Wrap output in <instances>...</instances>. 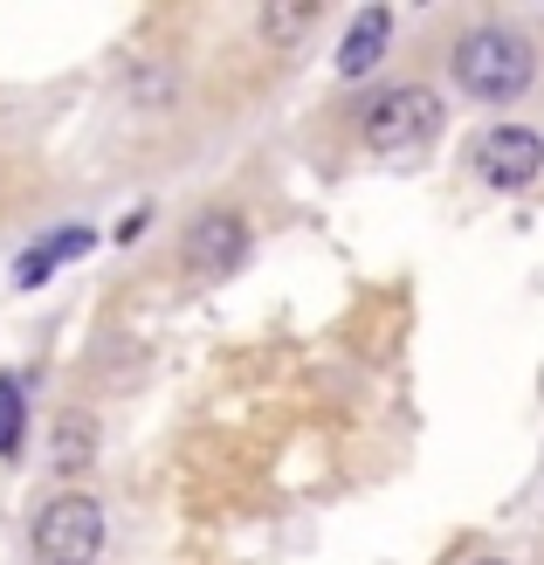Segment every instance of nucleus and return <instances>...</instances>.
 Here are the masks:
<instances>
[{"mask_svg":"<svg viewBox=\"0 0 544 565\" xmlns=\"http://www.w3.org/2000/svg\"><path fill=\"white\" fill-rule=\"evenodd\" d=\"M531 76H537V49L503 21L469 28V35L455 42V83H462L476 104H518L531 90Z\"/></svg>","mask_w":544,"mask_h":565,"instance_id":"1","label":"nucleus"},{"mask_svg":"<svg viewBox=\"0 0 544 565\" xmlns=\"http://www.w3.org/2000/svg\"><path fill=\"white\" fill-rule=\"evenodd\" d=\"M435 131H441V97L427 90V83H399V90L372 97L359 110V138H365V152H380V159L420 152Z\"/></svg>","mask_w":544,"mask_h":565,"instance_id":"2","label":"nucleus"},{"mask_svg":"<svg viewBox=\"0 0 544 565\" xmlns=\"http://www.w3.org/2000/svg\"><path fill=\"white\" fill-rule=\"evenodd\" d=\"M28 545H35L42 565H97V552H104V503L83 497V490L49 497L35 511V524H28Z\"/></svg>","mask_w":544,"mask_h":565,"instance_id":"3","label":"nucleus"},{"mask_svg":"<svg viewBox=\"0 0 544 565\" xmlns=\"http://www.w3.org/2000/svg\"><path fill=\"white\" fill-rule=\"evenodd\" d=\"M469 159H476L482 186H497V193H524L544 180V138L531 125H490Z\"/></svg>","mask_w":544,"mask_h":565,"instance_id":"4","label":"nucleus"},{"mask_svg":"<svg viewBox=\"0 0 544 565\" xmlns=\"http://www.w3.org/2000/svg\"><path fill=\"white\" fill-rule=\"evenodd\" d=\"M248 256V221L235 214V207H207V214H193L186 221V235H180V263H186V276H227Z\"/></svg>","mask_w":544,"mask_h":565,"instance_id":"5","label":"nucleus"},{"mask_svg":"<svg viewBox=\"0 0 544 565\" xmlns=\"http://www.w3.org/2000/svg\"><path fill=\"white\" fill-rule=\"evenodd\" d=\"M393 42V8H359L352 28H345V42H338V83H359L380 70V55Z\"/></svg>","mask_w":544,"mask_h":565,"instance_id":"6","label":"nucleus"},{"mask_svg":"<svg viewBox=\"0 0 544 565\" xmlns=\"http://www.w3.org/2000/svg\"><path fill=\"white\" fill-rule=\"evenodd\" d=\"M83 248H90V228L49 235V242H35V248H28V256L14 263V282H21V290H42V282H49V269H55V263H70V256H83Z\"/></svg>","mask_w":544,"mask_h":565,"instance_id":"7","label":"nucleus"},{"mask_svg":"<svg viewBox=\"0 0 544 565\" xmlns=\"http://www.w3.org/2000/svg\"><path fill=\"white\" fill-rule=\"evenodd\" d=\"M97 456V420L90 414H63L55 420V469H83Z\"/></svg>","mask_w":544,"mask_h":565,"instance_id":"8","label":"nucleus"},{"mask_svg":"<svg viewBox=\"0 0 544 565\" xmlns=\"http://www.w3.org/2000/svg\"><path fill=\"white\" fill-rule=\"evenodd\" d=\"M324 21V8H310V0H297V8H269L255 14V28H263V42H297V35H310V28Z\"/></svg>","mask_w":544,"mask_h":565,"instance_id":"9","label":"nucleus"},{"mask_svg":"<svg viewBox=\"0 0 544 565\" xmlns=\"http://www.w3.org/2000/svg\"><path fill=\"white\" fill-rule=\"evenodd\" d=\"M21 435H28V393L14 373H0V456H21Z\"/></svg>","mask_w":544,"mask_h":565,"instance_id":"10","label":"nucleus"},{"mask_svg":"<svg viewBox=\"0 0 544 565\" xmlns=\"http://www.w3.org/2000/svg\"><path fill=\"white\" fill-rule=\"evenodd\" d=\"M476 565H510V558H476Z\"/></svg>","mask_w":544,"mask_h":565,"instance_id":"11","label":"nucleus"}]
</instances>
